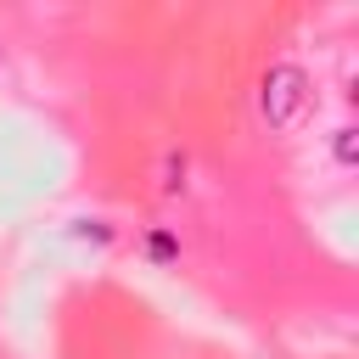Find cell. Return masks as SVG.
Returning <instances> with one entry per match:
<instances>
[{"label": "cell", "instance_id": "obj_3", "mask_svg": "<svg viewBox=\"0 0 359 359\" xmlns=\"http://www.w3.org/2000/svg\"><path fill=\"white\" fill-rule=\"evenodd\" d=\"M180 252H185V247H180V236H174L168 224H151V230L140 236V258H146V264H157V269L180 264Z\"/></svg>", "mask_w": 359, "mask_h": 359}, {"label": "cell", "instance_id": "obj_1", "mask_svg": "<svg viewBox=\"0 0 359 359\" xmlns=\"http://www.w3.org/2000/svg\"><path fill=\"white\" fill-rule=\"evenodd\" d=\"M252 107H258V123L269 135H297L314 112V79L303 62H269L258 90H252Z\"/></svg>", "mask_w": 359, "mask_h": 359}, {"label": "cell", "instance_id": "obj_4", "mask_svg": "<svg viewBox=\"0 0 359 359\" xmlns=\"http://www.w3.org/2000/svg\"><path fill=\"white\" fill-rule=\"evenodd\" d=\"M331 151H337L342 168L353 163V123H337V129H331Z\"/></svg>", "mask_w": 359, "mask_h": 359}, {"label": "cell", "instance_id": "obj_2", "mask_svg": "<svg viewBox=\"0 0 359 359\" xmlns=\"http://www.w3.org/2000/svg\"><path fill=\"white\" fill-rule=\"evenodd\" d=\"M185 191H191V151H185V146H168V151L157 157V196L174 202V196H185Z\"/></svg>", "mask_w": 359, "mask_h": 359}]
</instances>
